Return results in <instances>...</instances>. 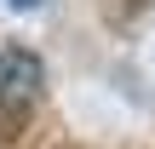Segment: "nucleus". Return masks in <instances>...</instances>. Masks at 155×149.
Masks as SVG:
<instances>
[{"instance_id":"nucleus-1","label":"nucleus","mask_w":155,"mask_h":149,"mask_svg":"<svg viewBox=\"0 0 155 149\" xmlns=\"http://www.w3.org/2000/svg\"><path fill=\"white\" fill-rule=\"evenodd\" d=\"M40 86H46V69H40V57L35 52H23V46H0V115H29V103L40 98Z\"/></svg>"},{"instance_id":"nucleus-2","label":"nucleus","mask_w":155,"mask_h":149,"mask_svg":"<svg viewBox=\"0 0 155 149\" xmlns=\"http://www.w3.org/2000/svg\"><path fill=\"white\" fill-rule=\"evenodd\" d=\"M12 6H23V11H29V6H40V0H12Z\"/></svg>"}]
</instances>
